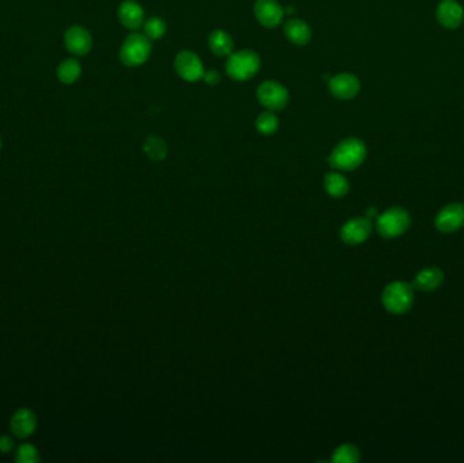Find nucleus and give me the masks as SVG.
Instances as JSON below:
<instances>
[{"mask_svg":"<svg viewBox=\"0 0 464 463\" xmlns=\"http://www.w3.org/2000/svg\"><path fill=\"white\" fill-rule=\"evenodd\" d=\"M367 156V147L360 139L344 140L331 152L328 162L334 169L350 172L357 169Z\"/></svg>","mask_w":464,"mask_h":463,"instance_id":"f257e3e1","label":"nucleus"},{"mask_svg":"<svg viewBox=\"0 0 464 463\" xmlns=\"http://www.w3.org/2000/svg\"><path fill=\"white\" fill-rule=\"evenodd\" d=\"M261 68V59L254 50H239L229 57L226 71L233 81H249Z\"/></svg>","mask_w":464,"mask_h":463,"instance_id":"f03ea898","label":"nucleus"},{"mask_svg":"<svg viewBox=\"0 0 464 463\" xmlns=\"http://www.w3.org/2000/svg\"><path fill=\"white\" fill-rule=\"evenodd\" d=\"M383 305L391 314H405L410 310L414 300L413 288L408 282L395 281L383 291Z\"/></svg>","mask_w":464,"mask_h":463,"instance_id":"7ed1b4c3","label":"nucleus"},{"mask_svg":"<svg viewBox=\"0 0 464 463\" xmlns=\"http://www.w3.org/2000/svg\"><path fill=\"white\" fill-rule=\"evenodd\" d=\"M151 41L145 34L134 33L124 41L120 57L121 61L128 67H138L145 63L151 54Z\"/></svg>","mask_w":464,"mask_h":463,"instance_id":"20e7f679","label":"nucleus"},{"mask_svg":"<svg viewBox=\"0 0 464 463\" xmlns=\"http://www.w3.org/2000/svg\"><path fill=\"white\" fill-rule=\"evenodd\" d=\"M410 226V216L403 208H391L377 219V232L387 239L397 238Z\"/></svg>","mask_w":464,"mask_h":463,"instance_id":"39448f33","label":"nucleus"},{"mask_svg":"<svg viewBox=\"0 0 464 463\" xmlns=\"http://www.w3.org/2000/svg\"><path fill=\"white\" fill-rule=\"evenodd\" d=\"M258 99L262 106L271 112H277L286 106L289 94L288 90L275 81H266L258 88Z\"/></svg>","mask_w":464,"mask_h":463,"instance_id":"423d86ee","label":"nucleus"},{"mask_svg":"<svg viewBox=\"0 0 464 463\" xmlns=\"http://www.w3.org/2000/svg\"><path fill=\"white\" fill-rule=\"evenodd\" d=\"M436 229L444 234L458 232L464 226V205L452 203L443 208L434 220Z\"/></svg>","mask_w":464,"mask_h":463,"instance_id":"0eeeda50","label":"nucleus"},{"mask_svg":"<svg viewBox=\"0 0 464 463\" xmlns=\"http://www.w3.org/2000/svg\"><path fill=\"white\" fill-rule=\"evenodd\" d=\"M176 70L186 82H197L204 78V67L200 57L189 50H182L176 57Z\"/></svg>","mask_w":464,"mask_h":463,"instance_id":"6e6552de","label":"nucleus"},{"mask_svg":"<svg viewBox=\"0 0 464 463\" xmlns=\"http://www.w3.org/2000/svg\"><path fill=\"white\" fill-rule=\"evenodd\" d=\"M37 428V416L29 408L18 409L10 420V429L18 439L30 438Z\"/></svg>","mask_w":464,"mask_h":463,"instance_id":"1a4fd4ad","label":"nucleus"},{"mask_svg":"<svg viewBox=\"0 0 464 463\" xmlns=\"http://www.w3.org/2000/svg\"><path fill=\"white\" fill-rule=\"evenodd\" d=\"M254 12L257 19L265 28H276L284 19V8L276 0H257Z\"/></svg>","mask_w":464,"mask_h":463,"instance_id":"9d476101","label":"nucleus"},{"mask_svg":"<svg viewBox=\"0 0 464 463\" xmlns=\"http://www.w3.org/2000/svg\"><path fill=\"white\" fill-rule=\"evenodd\" d=\"M65 47L76 56H85L87 54L92 47H93V40L90 33L82 28V26H72L67 30L65 33Z\"/></svg>","mask_w":464,"mask_h":463,"instance_id":"9b49d317","label":"nucleus"},{"mask_svg":"<svg viewBox=\"0 0 464 463\" xmlns=\"http://www.w3.org/2000/svg\"><path fill=\"white\" fill-rule=\"evenodd\" d=\"M371 232L372 225L370 219L357 218L344 225L341 230V238L344 242L349 245H359L370 238Z\"/></svg>","mask_w":464,"mask_h":463,"instance_id":"f8f14e48","label":"nucleus"},{"mask_svg":"<svg viewBox=\"0 0 464 463\" xmlns=\"http://www.w3.org/2000/svg\"><path fill=\"white\" fill-rule=\"evenodd\" d=\"M330 92L338 99H352L360 92V81L352 74H338L330 81Z\"/></svg>","mask_w":464,"mask_h":463,"instance_id":"ddd939ff","label":"nucleus"},{"mask_svg":"<svg viewBox=\"0 0 464 463\" xmlns=\"http://www.w3.org/2000/svg\"><path fill=\"white\" fill-rule=\"evenodd\" d=\"M463 18V8L455 0H444L437 7V19L447 29H458Z\"/></svg>","mask_w":464,"mask_h":463,"instance_id":"4468645a","label":"nucleus"},{"mask_svg":"<svg viewBox=\"0 0 464 463\" xmlns=\"http://www.w3.org/2000/svg\"><path fill=\"white\" fill-rule=\"evenodd\" d=\"M118 18L121 23L131 30H136L144 23V10L138 1L125 0L118 10Z\"/></svg>","mask_w":464,"mask_h":463,"instance_id":"2eb2a0df","label":"nucleus"},{"mask_svg":"<svg viewBox=\"0 0 464 463\" xmlns=\"http://www.w3.org/2000/svg\"><path fill=\"white\" fill-rule=\"evenodd\" d=\"M284 33L286 39L299 47L306 45L311 39V29L310 26L302 19H291L284 26Z\"/></svg>","mask_w":464,"mask_h":463,"instance_id":"dca6fc26","label":"nucleus"},{"mask_svg":"<svg viewBox=\"0 0 464 463\" xmlns=\"http://www.w3.org/2000/svg\"><path fill=\"white\" fill-rule=\"evenodd\" d=\"M443 281H444L443 272L436 267H429V268H425L423 271H421L414 278L413 285L419 291L430 292V291H434L436 288H439Z\"/></svg>","mask_w":464,"mask_h":463,"instance_id":"f3484780","label":"nucleus"},{"mask_svg":"<svg viewBox=\"0 0 464 463\" xmlns=\"http://www.w3.org/2000/svg\"><path fill=\"white\" fill-rule=\"evenodd\" d=\"M209 48L218 56H230L233 49L231 36L223 30H215L209 36Z\"/></svg>","mask_w":464,"mask_h":463,"instance_id":"a211bd4d","label":"nucleus"},{"mask_svg":"<svg viewBox=\"0 0 464 463\" xmlns=\"http://www.w3.org/2000/svg\"><path fill=\"white\" fill-rule=\"evenodd\" d=\"M81 74H82L81 64L75 59L64 60L57 68V76H59L60 82L65 83V85H71V83L76 82L79 79Z\"/></svg>","mask_w":464,"mask_h":463,"instance_id":"6ab92c4d","label":"nucleus"},{"mask_svg":"<svg viewBox=\"0 0 464 463\" xmlns=\"http://www.w3.org/2000/svg\"><path fill=\"white\" fill-rule=\"evenodd\" d=\"M325 189L330 196L339 198L349 192V183L338 173H328L325 177Z\"/></svg>","mask_w":464,"mask_h":463,"instance_id":"aec40b11","label":"nucleus"},{"mask_svg":"<svg viewBox=\"0 0 464 463\" xmlns=\"http://www.w3.org/2000/svg\"><path fill=\"white\" fill-rule=\"evenodd\" d=\"M144 151L152 161H162L167 155V144L159 136H149L144 143Z\"/></svg>","mask_w":464,"mask_h":463,"instance_id":"412c9836","label":"nucleus"},{"mask_svg":"<svg viewBox=\"0 0 464 463\" xmlns=\"http://www.w3.org/2000/svg\"><path fill=\"white\" fill-rule=\"evenodd\" d=\"M257 130L262 135H273L279 130V119L272 112H264L258 116L255 121Z\"/></svg>","mask_w":464,"mask_h":463,"instance_id":"4be33fe9","label":"nucleus"},{"mask_svg":"<svg viewBox=\"0 0 464 463\" xmlns=\"http://www.w3.org/2000/svg\"><path fill=\"white\" fill-rule=\"evenodd\" d=\"M14 460L17 463H37L41 461V455L36 446L30 443H23L17 449Z\"/></svg>","mask_w":464,"mask_h":463,"instance_id":"5701e85b","label":"nucleus"},{"mask_svg":"<svg viewBox=\"0 0 464 463\" xmlns=\"http://www.w3.org/2000/svg\"><path fill=\"white\" fill-rule=\"evenodd\" d=\"M360 460V451L353 444H344L334 451L333 462L356 463Z\"/></svg>","mask_w":464,"mask_h":463,"instance_id":"b1692460","label":"nucleus"},{"mask_svg":"<svg viewBox=\"0 0 464 463\" xmlns=\"http://www.w3.org/2000/svg\"><path fill=\"white\" fill-rule=\"evenodd\" d=\"M166 22L158 17H152L149 18L145 25H144V32H145V36L149 39V40H159L165 36L166 33Z\"/></svg>","mask_w":464,"mask_h":463,"instance_id":"393cba45","label":"nucleus"},{"mask_svg":"<svg viewBox=\"0 0 464 463\" xmlns=\"http://www.w3.org/2000/svg\"><path fill=\"white\" fill-rule=\"evenodd\" d=\"M15 447V443H14V439L10 438L8 435H1L0 436V453L1 454H8L14 450Z\"/></svg>","mask_w":464,"mask_h":463,"instance_id":"a878e982","label":"nucleus"},{"mask_svg":"<svg viewBox=\"0 0 464 463\" xmlns=\"http://www.w3.org/2000/svg\"><path fill=\"white\" fill-rule=\"evenodd\" d=\"M204 79H205V82L208 83V85H211V86H215V85H218L219 82H220V75L216 72V71H208V72H205L204 74Z\"/></svg>","mask_w":464,"mask_h":463,"instance_id":"bb28decb","label":"nucleus"},{"mask_svg":"<svg viewBox=\"0 0 464 463\" xmlns=\"http://www.w3.org/2000/svg\"><path fill=\"white\" fill-rule=\"evenodd\" d=\"M0 147H1V140H0Z\"/></svg>","mask_w":464,"mask_h":463,"instance_id":"cd10ccee","label":"nucleus"}]
</instances>
